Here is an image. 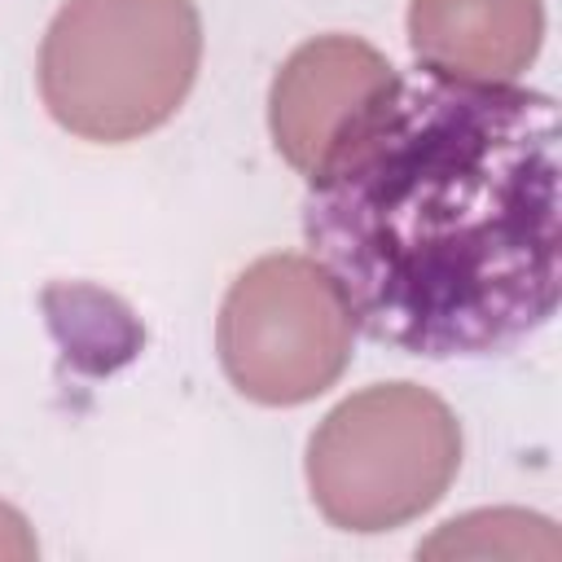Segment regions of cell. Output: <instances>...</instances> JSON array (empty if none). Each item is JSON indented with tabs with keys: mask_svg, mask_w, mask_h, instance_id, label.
I'll use <instances>...</instances> for the list:
<instances>
[{
	"mask_svg": "<svg viewBox=\"0 0 562 562\" xmlns=\"http://www.w3.org/2000/svg\"><path fill=\"white\" fill-rule=\"evenodd\" d=\"M312 505L342 531H395L443 501L461 470L457 413L417 382L338 400L307 439Z\"/></svg>",
	"mask_w": 562,
	"mask_h": 562,
	"instance_id": "3",
	"label": "cell"
},
{
	"mask_svg": "<svg viewBox=\"0 0 562 562\" xmlns=\"http://www.w3.org/2000/svg\"><path fill=\"white\" fill-rule=\"evenodd\" d=\"M391 61L360 35H312L303 40L268 88V127L277 154L294 171H312L342 119L391 79Z\"/></svg>",
	"mask_w": 562,
	"mask_h": 562,
	"instance_id": "5",
	"label": "cell"
},
{
	"mask_svg": "<svg viewBox=\"0 0 562 562\" xmlns=\"http://www.w3.org/2000/svg\"><path fill=\"white\" fill-rule=\"evenodd\" d=\"M303 237L373 342L426 360L509 351L562 299L558 101L391 70L312 162Z\"/></svg>",
	"mask_w": 562,
	"mask_h": 562,
	"instance_id": "1",
	"label": "cell"
},
{
	"mask_svg": "<svg viewBox=\"0 0 562 562\" xmlns=\"http://www.w3.org/2000/svg\"><path fill=\"white\" fill-rule=\"evenodd\" d=\"M198 66L193 0H66L44 31L35 79L70 136L123 145L184 105Z\"/></svg>",
	"mask_w": 562,
	"mask_h": 562,
	"instance_id": "2",
	"label": "cell"
},
{
	"mask_svg": "<svg viewBox=\"0 0 562 562\" xmlns=\"http://www.w3.org/2000/svg\"><path fill=\"white\" fill-rule=\"evenodd\" d=\"M40 544L31 522L22 518V509H13L9 501H0V562H35Z\"/></svg>",
	"mask_w": 562,
	"mask_h": 562,
	"instance_id": "8",
	"label": "cell"
},
{
	"mask_svg": "<svg viewBox=\"0 0 562 562\" xmlns=\"http://www.w3.org/2000/svg\"><path fill=\"white\" fill-rule=\"evenodd\" d=\"M417 558H562V536L544 514L531 509H470L448 518L430 540L417 544Z\"/></svg>",
	"mask_w": 562,
	"mask_h": 562,
	"instance_id": "7",
	"label": "cell"
},
{
	"mask_svg": "<svg viewBox=\"0 0 562 562\" xmlns=\"http://www.w3.org/2000/svg\"><path fill=\"white\" fill-rule=\"evenodd\" d=\"M408 44L435 75L514 83L544 44V0H408Z\"/></svg>",
	"mask_w": 562,
	"mask_h": 562,
	"instance_id": "6",
	"label": "cell"
},
{
	"mask_svg": "<svg viewBox=\"0 0 562 562\" xmlns=\"http://www.w3.org/2000/svg\"><path fill=\"white\" fill-rule=\"evenodd\" d=\"M356 321L338 281L312 255H263L237 272L215 316L228 382L268 408L325 395L351 364Z\"/></svg>",
	"mask_w": 562,
	"mask_h": 562,
	"instance_id": "4",
	"label": "cell"
}]
</instances>
